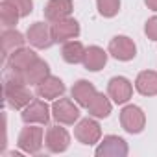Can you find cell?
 I'll return each mask as SVG.
<instances>
[{
    "instance_id": "e0dca14e",
    "label": "cell",
    "mask_w": 157,
    "mask_h": 157,
    "mask_svg": "<svg viewBox=\"0 0 157 157\" xmlns=\"http://www.w3.org/2000/svg\"><path fill=\"white\" fill-rule=\"evenodd\" d=\"M107 63V52L100 46H89L83 57V67L91 72H98Z\"/></svg>"
},
{
    "instance_id": "2e32d148",
    "label": "cell",
    "mask_w": 157,
    "mask_h": 157,
    "mask_svg": "<svg viewBox=\"0 0 157 157\" xmlns=\"http://www.w3.org/2000/svg\"><path fill=\"white\" fill-rule=\"evenodd\" d=\"M135 89L142 96H155L157 94V72L153 70L139 72L137 80H135Z\"/></svg>"
},
{
    "instance_id": "277c9868",
    "label": "cell",
    "mask_w": 157,
    "mask_h": 157,
    "mask_svg": "<svg viewBox=\"0 0 157 157\" xmlns=\"http://www.w3.org/2000/svg\"><path fill=\"white\" fill-rule=\"evenodd\" d=\"M52 37H54V43H67V41H72L80 35V24H78L76 19H63V21H57V22H52Z\"/></svg>"
},
{
    "instance_id": "9a60e30c",
    "label": "cell",
    "mask_w": 157,
    "mask_h": 157,
    "mask_svg": "<svg viewBox=\"0 0 157 157\" xmlns=\"http://www.w3.org/2000/svg\"><path fill=\"white\" fill-rule=\"evenodd\" d=\"M70 93H72V98L78 102V105H82V107H87V105L91 104V100L98 94L96 87H94L91 82H87V80L76 82Z\"/></svg>"
},
{
    "instance_id": "7c38bea8",
    "label": "cell",
    "mask_w": 157,
    "mask_h": 157,
    "mask_svg": "<svg viewBox=\"0 0 157 157\" xmlns=\"http://www.w3.org/2000/svg\"><path fill=\"white\" fill-rule=\"evenodd\" d=\"M26 37H28L30 44L35 46V48H48V46H52V43H54L52 28H50L48 24H44V22H35V24H32V26L28 28V32H26Z\"/></svg>"
},
{
    "instance_id": "ba28073f",
    "label": "cell",
    "mask_w": 157,
    "mask_h": 157,
    "mask_svg": "<svg viewBox=\"0 0 157 157\" xmlns=\"http://www.w3.org/2000/svg\"><path fill=\"white\" fill-rule=\"evenodd\" d=\"M74 137L80 140L82 144H87V146H93L100 140L102 137V129H100V124L93 118H83L80 124L76 126L74 129Z\"/></svg>"
},
{
    "instance_id": "cb8c5ba5",
    "label": "cell",
    "mask_w": 157,
    "mask_h": 157,
    "mask_svg": "<svg viewBox=\"0 0 157 157\" xmlns=\"http://www.w3.org/2000/svg\"><path fill=\"white\" fill-rule=\"evenodd\" d=\"M8 2L13 4L19 10L21 17H28L32 13V10H33V2H32V0H8Z\"/></svg>"
},
{
    "instance_id": "9c48e42d",
    "label": "cell",
    "mask_w": 157,
    "mask_h": 157,
    "mask_svg": "<svg viewBox=\"0 0 157 157\" xmlns=\"http://www.w3.org/2000/svg\"><path fill=\"white\" fill-rule=\"evenodd\" d=\"M22 120L26 124H48L50 120V109L43 98L32 100L22 109Z\"/></svg>"
},
{
    "instance_id": "44dd1931",
    "label": "cell",
    "mask_w": 157,
    "mask_h": 157,
    "mask_svg": "<svg viewBox=\"0 0 157 157\" xmlns=\"http://www.w3.org/2000/svg\"><path fill=\"white\" fill-rule=\"evenodd\" d=\"M111 107H113V105H111L109 98H107L105 94H102V93H98V94L91 100V104L87 105L89 115H93L94 118H105V117H109Z\"/></svg>"
},
{
    "instance_id": "ac0fdd59",
    "label": "cell",
    "mask_w": 157,
    "mask_h": 157,
    "mask_svg": "<svg viewBox=\"0 0 157 157\" xmlns=\"http://www.w3.org/2000/svg\"><path fill=\"white\" fill-rule=\"evenodd\" d=\"M46 76H50V68H48V63L43 61V59H35L26 70H24V82L28 85H37L41 83Z\"/></svg>"
},
{
    "instance_id": "3957f363",
    "label": "cell",
    "mask_w": 157,
    "mask_h": 157,
    "mask_svg": "<svg viewBox=\"0 0 157 157\" xmlns=\"http://www.w3.org/2000/svg\"><path fill=\"white\" fill-rule=\"evenodd\" d=\"M43 128H37V126H28L21 131L19 135V148L26 153H39L41 148H43Z\"/></svg>"
},
{
    "instance_id": "5bb4252c",
    "label": "cell",
    "mask_w": 157,
    "mask_h": 157,
    "mask_svg": "<svg viewBox=\"0 0 157 157\" xmlns=\"http://www.w3.org/2000/svg\"><path fill=\"white\" fill-rule=\"evenodd\" d=\"M72 13V0H50L44 6V19L48 22H57Z\"/></svg>"
},
{
    "instance_id": "30bf717a",
    "label": "cell",
    "mask_w": 157,
    "mask_h": 157,
    "mask_svg": "<svg viewBox=\"0 0 157 157\" xmlns=\"http://www.w3.org/2000/svg\"><path fill=\"white\" fill-rule=\"evenodd\" d=\"M98 157H126L128 155V144L122 137L107 135L96 148Z\"/></svg>"
},
{
    "instance_id": "8992f818",
    "label": "cell",
    "mask_w": 157,
    "mask_h": 157,
    "mask_svg": "<svg viewBox=\"0 0 157 157\" xmlns=\"http://www.w3.org/2000/svg\"><path fill=\"white\" fill-rule=\"evenodd\" d=\"M70 144V135L65 128L61 126H50L44 135V146L52 153H61L68 148Z\"/></svg>"
},
{
    "instance_id": "603a6c76",
    "label": "cell",
    "mask_w": 157,
    "mask_h": 157,
    "mask_svg": "<svg viewBox=\"0 0 157 157\" xmlns=\"http://www.w3.org/2000/svg\"><path fill=\"white\" fill-rule=\"evenodd\" d=\"M102 17H115L120 10V0H96Z\"/></svg>"
},
{
    "instance_id": "4fadbf2b",
    "label": "cell",
    "mask_w": 157,
    "mask_h": 157,
    "mask_svg": "<svg viewBox=\"0 0 157 157\" xmlns=\"http://www.w3.org/2000/svg\"><path fill=\"white\" fill-rule=\"evenodd\" d=\"M65 93V83L56 76H46L41 83L35 85V94L43 100H56Z\"/></svg>"
},
{
    "instance_id": "d4e9b609",
    "label": "cell",
    "mask_w": 157,
    "mask_h": 157,
    "mask_svg": "<svg viewBox=\"0 0 157 157\" xmlns=\"http://www.w3.org/2000/svg\"><path fill=\"white\" fill-rule=\"evenodd\" d=\"M144 33L148 35V39L157 41V17L148 19V22H146V26H144Z\"/></svg>"
},
{
    "instance_id": "d6986e66",
    "label": "cell",
    "mask_w": 157,
    "mask_h": 157,
    "mask_svg": "<svg viewBox=\"0 0 157 157\" xmlns=\"http://www.w3.org/2000/svg\"><path fill=\"white\" fill-rule=\"evenodd\" d=\"M85 52L87 48L80 43V41H67L63 43V48H61V57L70 63V65H76V63H83V57H85Z\"/></svg>"
},
{
    "instance_id": "484cf974",
    "label": "cell",
    "mask_w": 157,
    "mask_h": 157,
    "mask_svg": "<svg viewBox=\"0 0 157 157\" xmlns=\"http://www.w3.org/2000/svg\"><path fill=\"white\" fill-rule=\"evenodd\" d=\"M144 4L150 8V10H153V11H157V0H144Z\"/></svg>"
},
{
    "instance_id": "7a4b0ae2",
    "label": "cell",
    "mask_w": 157,
    "mask_h": 157,
    "mask_svg": "<svg viewBox=\"0 0 157 157\" xmlns=\"http://www.w3.org/2000/svg\"><path fill=\"white\" fill-rule=\"evenodd\" d=\"M52 117H54L59 124L72 126L78 118H80V109H78V105H74L72 100H68V98H59V100H56L54 105H52Z\"/></svg>"
},
{
    "instance_id": "5b68a950",
    "label": "cell",
    "mask_w": 157,
    "mask_h": 157,
    "mask_svg": "<svg viewBox=\"0 0 157 157\" xmlns=\"http://www.w3.org/2000/svg\"><path fill=\"white\" fill-rule=\"evenodd\" d=\"M109 54L115 57V59H118V61H129V59H133L135 56H137V46H135V43L129 39V37H126V35H117V37H113L111 41H109Z\"/></svg>"
},
{
    "instance_id": "52a82bcc",
    "label": "cell",
    "mask_w": 157,
    "mask_h": 157,
    "mask_svg": "<svg viewBox=\"0 0 157 157\" xmlns=\"http://www.w3.org/2000/svg\"><path fill=\"white\" fill-rule=\"evenodd\" d=\"M107 94H109V98H113L115 104H126L133 94V85L128 78L115 76L107 83Z\"/></svg>"
},
{
    "instance_id": "8fae6325",
    "label": "cell",
    "mask_w": 157,
    "mask_h": 157,
    "mask_svg": "<svg viewBox=\"0 0 157 157\" xmlns=\"http://www.w3.org/2000/svg\"><path fill=\"white\" fill-rule=\"evenodd\" d=\"M37 59V54L30 48H19L15 52H11L6 59V70H11V72H21L24 74V70Z\"/></svg>"
},
{
    "instance_id": "6da1fadb",
    "label": "cell",
    "mask_w": 157,
    "mask_h": 157,
    "mask_svg": "<svg viewBox=\"0 0 157 157\" xmlns=\"http://www.w3.org/2000/svg\"><path fill=\"white\" fill-rule=\"evenodd\" d=\"M146 117L139 105H126L120 111V126L128 133H140L144 129Z\"/></svg>"
},
{
    "instance_id": "7402d4cb",
    "label": "cell",
    "mask_w": 157,
    "mask_h": 157,
    "mask_svg": "<svg viewBox=\"0 0 157 157\" xmlns=\"http://www.w3.org/2000/svg\"><path fill=\"white\" fill-rule=\"evenodd\" d=\"M19 19H21L19 10H17L13 4H10L8 0H2V6H0V21H2L4 30L13 28V26L17 24V21H19Z\"/></svg>"
},
{
    "instance_id": "ffe728a7",
    "label": "cell",
    "mask_w": 157,
    "mask_h": 157,
    "mask_svg": "<svg viewBox=\"0 0 157 157\" xmlns=\"http://www.w3.org/2000/svg\"><path fill=\"white\" fill-rule=\"evenodd\" d=\"M24 46V37L21 32L17 30H4L2 32V54H4V59H8V56L19 48Z\"/></svg>"
}]
</instances>
